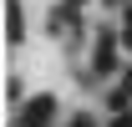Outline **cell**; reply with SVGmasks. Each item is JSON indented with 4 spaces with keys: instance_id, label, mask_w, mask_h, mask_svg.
Listing matches in <instances>:
<instances>
[{
    "instance_id": "6da1fadb",
    "label": "cell",
    "mask_w": 132,
    "mask_h": 127,
    "mask_svg": "<svg viewBox=\"0 0 132 127\" xmlns=\"http://www.w3.org/2000/svg\"><path fill=\"white\" fill-rule=\"evenodd\" d=\"M51 117H56V102H51V97H31V102H26V112L15 117V127H46Z\"/></svg>"
},
{
    "instance_id": "7a4b0ae2",
    "label": "cell",
    "mask_w": 132,
    "mask_h": 127,
    "mask_svg": "<svg viewBox=\"0 0 132 127\" xmlns=\"http://www.w3.org/2000/svg\"><path fill=\"white\" fill-rule=\"evenodd\" d=\"M112 61H117V41H112V31H102L97 36V76H107Z\"/></svg>"
},
{
    "instance_id": "3957f363",
    "label": "cell",
    "mask_w": 132,
    "mask_h": 127,
    "mask_svg": "<svg viewBox=\"0 0 132 127\" xmlns=\"http://www.w3.org/2000/svg\"><path fill=\"white\" fill-rule=\"evenodd\" d=\"M81 5H86V0H66L61 10H56V15H51V26H56V31H61V26H71V20L81 15Z\"/></svg>"
},
{
    "instance_id": "277c9868",
    "label": "cell",
    "mask_w": 132,
    "mask_h": 127,
    "mask_svg": "<svg viewBox=\"0 0 132 127\" xmlns=\"http://www.w3.org/2000/svg\"><path fill=\"white\" fill-rule=\"evenodd\" d=\"M5 26H10V41H20V0H10V5H5Z\"/></svg>"
},
{
    "instance_id": "5b68a950",
    "label": "cell",
    "mask_w": 132,
    "mask_h": 127,
    "mask_svg": "<svg viewBox=\"0 0 132 127\" xmlns=\"http://www.w3.org/2000/svg\"><path fill=\"white\" fill-rule=\"evenodd\" d=\"M122 41L132 46V10H127V26H122Z\"/></svg>"
},
{
    "instance_id": "8992f818",
    "label": "cell",
    "mask_w": 132,
    "mask_h": 127,
    "mask_svg": "<svg viewBox=\"0 0 132 127\" xmlns=\"http://www.w3.org/2000/svg\"><path fill=\"white\" fill-rule=\"evenodd\" d=\"M112 127H132V112H122V117H117V122Z\"/></svg>"
},
{
    "instance_id": "52a82bcc",
    "label": "cell",
    "mask_w": 132,
    "mask_h": 127,
    "mask_svg": "<svg viewBox=\"0 0 132 127\" xmlns=\"http://www.w3.org/2000/svg\"><path fill=\"white\" fill-rule=\"evenodd\" d=\"M71 127H92V122H86V117H76V122H71Z\"/></svg>"
},
{
    "instance_id": "ba28073f",
    "label": "cell",
    "mask_w": 132,
    "mask_h": 127,
    "mask_svg": "<svg viewBox=\"0 0 132 127\" xmlns=\"http://www.w3.org/2000/svg\"><path fill=\"white\" fill-rule=\"evenodd\" d=\"M127 92H132V71H127Z\"/></svg>"
}]
</instances>
